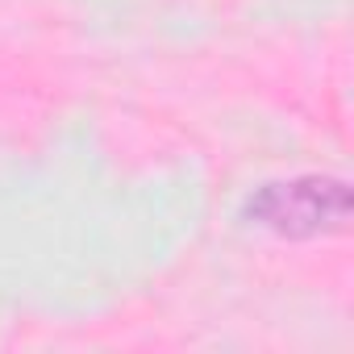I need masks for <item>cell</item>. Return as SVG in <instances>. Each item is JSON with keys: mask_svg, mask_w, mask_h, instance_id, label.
I'll return each mask as SVG.
<instances>
[{"mask_svg": "<svg viewBox=\"0 0 354 354\" xmlns=\"http://www.w3.org/2000/svg\"><path fill=\"white\" fill-rule=\"evenodd\" d=\"M246 221L292 242L342 234L350 221V188L329 175H296V180L263 184L246 201Z\"/></svg>", "mask_w": 354, "mask_h": 354, "instance_id": "1", "label": "cell"}]
</instances>
